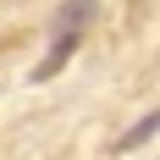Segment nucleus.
Returning a JSON list of instances; mask_svg holds the SVG:
<instances>
[{"instance_id":"obj_1","label":"nucleus","mask_w":160,"mask_h":160,"mask_svg":"<svg viewBox=\"0 0 160 160\" xmlns=\"http://www.w3.org/2000/svg\"><path fill=\"white\" fill-rule=\"evenodd\" d=\"M88 22H94V0H66V6H61V17H55V39H50V55L33 66V83H50L66 61H72V50H78V39H83Z\"/></svg>"},{"instance_id":"obj_2","label":"nucleus","mask_w":160,"mask_h":160,"mask_svg":"<svg viewBox=\"0 0 160 160\" xmlns=\"http://www.w3.org/2000/svg\"><path fill=\"white\" fill-rule=\"evenodd\" d=\"M155 132H160V111H149L144 122H132V127L122 132V138H116V155H127V149H138V144H149Z\"/></svg>"}]
</instances>
